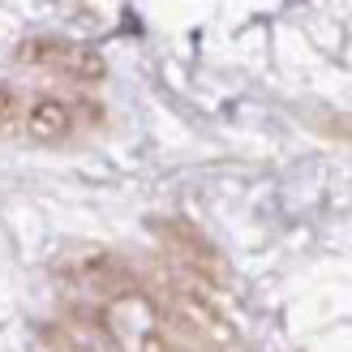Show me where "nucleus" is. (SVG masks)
Returning <instances> with one entry per match:
<instances>
[{
  "instance_id": "f257e3e1",
  "label": "nucleus",
  "mask_w": 352,
  "mask_h": 352,
  "mask_svg": "<svg viewBox=\"0 0 352 352\" xmlns=\"http://www.w3.org/2000/svg\"><path fill=\"white\" fill-rule=\"evenodd\" d=\"M95 120V108H86V103L78 99H60V95H30L26 108H22V129L26 138H34V142H69L74 133H82L86 125Z\"/></svg>"
},
{
  "instance_id": "f03ea898",
  "label": "nucleus",
  "mask_w": 352,
  "mask_h": 352,
  "mask_svg": "<svg viewBox=\"0 0 352 352\" xmlns=\"http://www.w3.org/2000/svg\"><path fill=\"white\" fill-rule=\"evenodd\" d=\"M17 60L47 69V74L69 78V82H99L103 78V56L95 47L74 43V39H26L17 47Z\"/></svg>"
},
{
  "instance_id": "7ed1b4c3",
  "label": "nucleus",
  "mask_w": 352,
  "mask_h": 352,
  "mask_svg": "<svg viewBox=\"0 0 352 352\" xmlns=\"http://www.w3.org/2000/svg\"><path fill=\"white\" fill-rule=\"evenodd\" d=\"M22 108H26V95H17L13 86L0 82V129H17V125H22Z\"/></svg>"
}]
</instances>
